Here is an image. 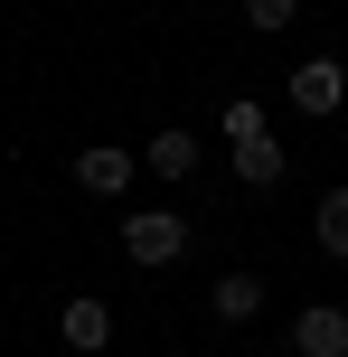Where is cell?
<instances>
[{"mask_svg": "<svg viewBox=\"0 0 348 357\" xmlns=\"http://www.w3.org/2000/svg\"><path fill=\"white\" fill-rule=\"evenodd\" d=\"M292 104L311 113V123H330V113L348 104V66H339V56H301V66H292Z\"/></svg>", "mask_w": 348, "mask_h": 357, "instance_id": "3", "label": "cell"}, {"mask_svg": "<svg viewBox=\"0 0 348 357\" xmlns=\"http://www.w3.org/2000/svg\"><path fill=\"white\" fill-rule=\"evenodd\" d=\"M292 19H301V0H245V29L255 38H282Z\"/></svg>", "mask_w": 348, "mask_h": 357, "instance_id": "10", "label": "cell"}, {"mask_svg": "<svg viewBox=\"0 0 348 357\" xmlns=\"http://www.w3.org/2000/svg\"><path fill=\"white\" fill-rule=\"evenodd\" d=\"M142 169L188 178V169H198V132H151V142H142Z\"/></svg>", "mask_w": 348, "mask_h": 357, "instance_id": "8", "label": "cell"}, {"mask_svg": "<svg viewBox=\"0 0 348 357\" xmlns=\"http://www.w3.org/2000/svg\"><path fill=\"white\" fill-rule=\"evenodd\" d=\"M132 169H142V151H123V142L75 151V188H85V197H123V188H132Z\"/></svg>", "mask_w": 348, "mask_h": 357, "instance_id": "5", "label": "cell"}, {"mask_svg": "<svg viewBox=\"0 0 348 357\" xmlns=\"http://www.w3.org/2000/svg\"><path fill=\"white\" fill-rule=\"evenodd\" d=\"M207 310H217L226 329H245L264 310V282H255V273H217V282H207Z\"/></svg>", "mask_w": 348, "mask_h": 357, "instance_id": "7", "label": "cell"}, {"mask_svg": "<svg viewBox=\"0 0 348 357\" xmlns=\"http://www.w3.org/2000/svg\"><path fill=\"white\" fill-rule=\"evenodd\" d=\"M123 254L132 264H179L188 254V216L179 207H132L123 216Z\"/></svg>", "mask_w": 348, "mask_h": 357, "instance_id": "2", "label": "cell"}, {"mask_svg": "<svg viewBox=\"0 0 348 357\" xmlns=\"http://www.w3.org/2000/svg\"><path fill=\"white\" fill-rule=\"evenodd\" d=\"M311 235H320V254H330V264H348V188H330L311 207Z\"/></svg>", "mask_w": 348, "mask_h": 357, "instance_id": "9", "label": "cell"}, {"mask_svg": "<svg viewBox=\"0 0 348 357\" xmlns=\"http://www.w3.org/2000/svg\"><path fill=\"white\" fill-rule=\"evenodd\" d=\"M292 357H348V310L311 301V310L292 320Z\"/></svg>", "mask_w": 348, "mask_h": 357, "instance_id": "6", "label": "cell"}, {"mask_svg": "<svg viewBox=\"0 0 348 357\" xmlns=\"http://www.w3.org/2000/svg\"><path fill=\"white\" fill-rule=\"evenodd\" d=\"M226 160H236L245 188H282V169H292L282 142H273V123H264V104H245V94L226 104Z\"/></svg>", "mask_w": 348, "mask_h": 357, "instance_id": "1", "label": "cell"}, {"mask_svg": "<svg viewBox=\"0 0 348 357\" xmlns=\"http://www.w3.org/2000/svg\"><path fill=\"white\" fill-rule=\"evenodd\" d=\"M56 339H66L75 357H104V348H113V310H104V291H75V301L56 310Z\"/></svg>", "mask_w": 348, "mask_h": 357, "instance_id": "4", "label": "cell"}]
</instances>
